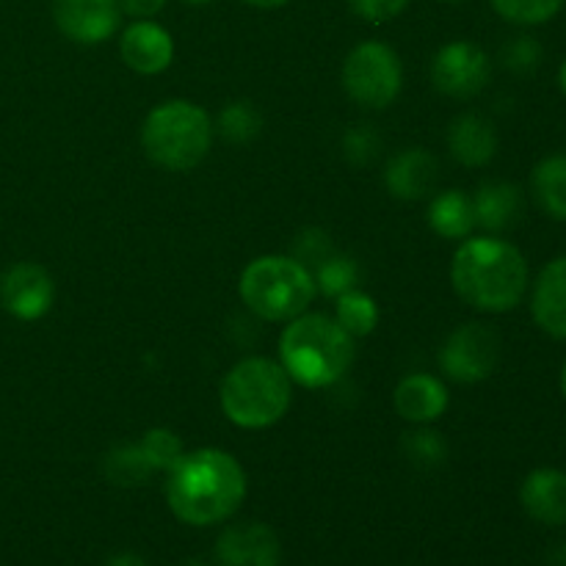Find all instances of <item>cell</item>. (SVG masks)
I'll return each instance as SVG.
<instances>
[{
    "label": "cell",
    "instance_id": "6da1fadb",
    "mask_svg": "<svg viewBox=\"0 0 566 566\" xmlns=\"http://www.w3.org/2000/svg\"><path fill=\"white\" fill-rule=\"evenodd\" d=\"M247 497L241 462L219 448L186 453L166 470V503L188 525H216L232 517Z\"/></svg>",
    "mask_w": 566,
    "mask_h": 566
},
{
    "label": "cell",
    "instance_id": "7a4b0ae2",
    "mask_svg": "<svg viewBox=\"0 0 566 566\" xmlns=\"http://www.w3.org/2000/svg\"><path fill=\"white\" fill-rule=\"evenodd\" d=\"M453 291L481 313H509L528 291L523 252L501 238H468L451 263Z\"/></svg>",
    "mask_w": 566,
    "mask_h": 566
},
{
    "label": "cell",
    "instance_id": "3957f363",
    "mask_svg": "<svg viewBox=\"0 0 566 566\" xmlns=\"http://www.w3.org/2000/svg\"><path fill=\"white\" fill-rule=\"evenodd\" d=\"M282 368L293 381L321 390L346 376L354 363V337L329 315L302 313L280 337Z\"/></svg>",
    "mask_w": 566,
    "mask_h": 566
},
{
    "label": "cell",
    "instance_id": "277c9868",
    "mask_svg": "<svg viewBox=\"0 0 566 566\" xmlns=\"http://www.w3.org/2000/svg\"><path fill=\"white\" fill-rule=\"evenodd\" d=\"M221 409L241 429H269L285 418L293 398V379L280 363L247 357L227 370L221 381Z\"/></svg>",
    "mask_w": 566,
    "mask_h": 566
},
{
    "label": "cell",
    "instance_id": "5b68a950",
    "mask_svg": "<svg viewBox=\"0 0 566 566\" xmlns=\"http://www.w3.org/2000/svg\"><path fill=\"white\" fill-rule=\"evenodd\" d=\"M213 142V122L188 99H169L149 111L142 127V147L153 164L169 171L199 166Z\"/></svg>",
    "mask_w": 566,
    "mask_h": 566
},
{
    "label": "cell",
    "instance_id": "8992f818",
    "mask_svg": "<svg viewBox=\"0 0 566 566\" xmlns=\"http://www.w3.org/2000/svg\"><path fill=\"white\" fill-rule=\"evenodd\" d=\"M315 280L307 265L296 258L265 254L252 260L241 274V298L258 318L263 321H293L315 298Z\"/></svg>",
    "mask_w": 566,
    "mask_h": 566
},
{
    "label": "cell",
    "instance_id": "52a82bcc",
    "mask_svg": "<svg viewBox=\"0 0 566 566\" xmlns=\"http://www.w3.org/2000/svg\"><path fill=\"white\" fill-rule=\"evenodd\" d=\"M401 59L381 42H363L348 53L343 64V88L357 105L381 111L396 103L401 92Z\"/></svg>",
    "mask_w": 566,
    "mask_h": 566
},
{
    "label": "cell",
    "instance_id": "ba28073f",
    "mask_svg": "<svg viewBox=\"0 0 566 566\" xmlns=\"http://www.w3.org/2000/svg\"><path fill=\"white\" fill-rule=\"evenodd\" d=\"M501 335L490 324H464L453 332L440 352L442 374L459 385H479L490 379L501 363Z\"/></svg>",
    "mask_w": 566,
    "mask_h": 566
},
{
    "label": "cell",
    "instance_id": "9c48e42d",
    "mask_svg": "<svg viewBox=\"0 0 566 566\" xmlns=\"http://www.w3.org/2000/svg\"><path fill=\"white\" fill-rule=\"evenodd\" d=\"M492 77L490 55L473 42H448L431 61V81L442 94L457 99L475 97L484 92Z\"/></svg>",
    "mask_w": 566,
    "mask_h": 566
},
{
    "label": "cell",
    "instance_id": "30bf717a",
    "mask_svg": "<svg viewBox=\"0 0 566 566\" xmlns=\"http://www.w3.org/2000/svg\"><path fill=\"white\" fill-rule=\"evenodd\" d=\"M53 276L36 263H17L0 276V304L20 321H36L53 307Z\"/></svg>",
    "mask_w": 566,
    "mask_h": 566
},
{
    "label": "cell",
    "instance_id": "8fae6325",
    "mask_svg": "<svg viewBox=\"0 0 566 566\" xmlns=\"http://www.w3.org/2000/svg\"><path fill=\"white\" fill-rule=\"evenodd\" d=\"M53 20L72 42L99 44L119 28L122 6L119 0H53Z\"/></svg>",
    "mask_w": 566,
    "mask_h": 566
},
{
    "label": "cell",
    "instance_id": "7c38bea8",
    "mask_svg": "<svg viewBox=\"0 0 566 566\" xmlns=\"http://www.w3.org/2000/svg\"><path fill=\"white\" fill-rule=\"evenodd\" d=\"M216 556L221 566H280V536L263 523H241L219 536Z\"/></svg>",
    "mask_w": 566,
    "mask_h": 566
},
{
    "label": "cell",
    "instance_id": "4fadbf2b",
    "mask_svg": "<svg viewBox=\"0 0 566 566\" xmlns=\"http://www.w3.org/2000/svg\"><path fill=\"white\" fill-rule=\"evenodd\" d=\"M119 55L138 75H158L175 59V42L158 22L136 20L122 33Z\"/></svg>",
    "mask_w": 566,
    "mask_h": 566
},
{
    "label": "cell",
    "instance_id": "5bb4252c",
    "mask_svg": "<svg viewBox=\"0 0 566 566\" xmlns=\"http://www.w3.org/2000/svg\"><path fill=\"white\" fill-rule=\"evenodd\" d=\"M437 180H440V160L420 147L398 153L385 171L387 191L407 202L429 197L437 188Z\"/></svg>",
    "mask_w": 566,
    "mask_h": 566
},
{
    "label": "cell",
    "instance_id": "9a60e30c",
    "mask_svg": "<svg viewBox=\"0 0 566 566\" xmlns=\"http://www.w3.org/2000/svg\"><path fill=\"white\" fill-rule=\"evenodd\" d=\"M392 407L409 423H431L448 409V390L437 376L412 374L398 381L392 392Z\"/></svg>",
    "mask_w": 566,
    "mask_h": 566
},
{
    "label": "cell",
    "instance_id": "2e32d148",
    "mask_svg": "<svg viewBox=\"0 0 566 566\" xmlns=\"http://www.w3.org/2000/svg\"><path fill=\"white\" fill-rule=\"evenodd\" d=\"M523 509L545 525L566 523V473L556 468L534 470L520 490Z\"/></svg>",
    "mask_w": 566,
    "mask_h": 566
},
{
    "label": "cell",
    "instance_id": "e0dca14e",
    "mask_svg": "<svg viewBox=\"0 0 566 566\" xmlns=\"http://www.w3.org/2000/svg\"><path fill=\"white\" fill-rule=\"evenodd\" d=\"M534 318L547 335L566 340V258L545 265L531 293Z\"/></svg>",
    "mask_w": 566,
    "mask_h": 566
},
{
    "label": "cell",
    "instance_id": "ac0fdd59",
    "mask_svg": "<svg viewBox=\"0 0 566 566\" xmlns=\"http://www.w3.org/2000/svg\"><path fill=\"white\" fill-rule=\"evenodd\" d=\"M448 149L462 166H486L497 153V130L486 116L462 114L451 122Z\"/></svg>",
    "mask_w": 566,
    "mask_h": 566
},
{
    "label": "cell",
    "instance_id": "d6986e66",
    "mask_svg": "<svg viewBox=\"0 0 566 566\" xmlns=\"http://www.w3.org/2000/svg\"><path fill=\"white\" fill-rule=\"evenodd\" d=\"M523 191L512 182H484L473 197L475 224L490 232L512 230L523 219Z\"/></svg>",
    "mask_w": 566,
    "mask_h": 566
},
{
    "label": "cell",
    "instance_id": "ffe728a7",
    "mask_svg": "<svg viewBox=\"0 0 566 566\" xmlns=\"http://www.w3.org/2000/svg\"><path fill=\"white\" fill-rule=\"evenodd\" d=\"M429 227L440 238L459 241L468 238L475 227L473 199L464 191H442L429 205Z\"/></svg>",
    "mask_w": 566,
    "mask_h": 566
},
{
    "label": "cell",
    "instance_id": "44dd1931",
    "mask_svg": "<svg viewBox=\"0 0 566 566\" xmlns=\"http://www.w3.org/2000/svg\"><path fill=\"white\" fill-rule=\"evenodd\" d=\"M534 197L545 213L566 221V155H551L536 166Z\"/></svg>",
    "mask_w": 566,
    "mask_h": 566
},
{
    "label": "cell",
    "instance_id": "7402d4cb",
    "mask_svg": "<svg viewBox=\"0 0 566 566\" xmlns=\"http://www.w3.org/2000/svg\"><path fill=\"white\" fill-rule=\"evenodd\" d=\"M105 475L116 486H142L155 475V468L144 457L142 446H119L105 457Z\"/></svg>",
    "mask_w": 566,
    "mask_h": 566
},
{
    "label": "cell",
    "instance_id": "603a6c76",
    "mask_svg": "<svg viewBox=\"0 0 566 566\" xmlns=\"http://www.w3.org/2000/svg\"><path fill=\"white\" fill-rule=\"evenodd\" d=\"M337 324L348 332L352 337H365L376 329L379 324V307L374 298L363 291H348L337 298Z\"/></svg>",
    "mask_w": 566,
    "mask_h": 566
},
{
    "label": "cell",
    "instance_id": "cb8c5ba5",
    "mask_svg": "<svg viewBox=\"0 0 566 566\" xmlns=\"http://www.w3.org/2000/svg\"><path fill=\"white\" fill-rule=\"evenodd\" d=\"M313 280H315V291L321 296L329 298H340L343 293L354 291L359 280V269L352 258L346 254H329L321 265L313 269Z\"/></svg>",
    "mask_w": 566,
    "mask_h": 566
},
{
    "label": "cell",
    "instance_id": "d4e9b609",
    "mask_svg": "<svg viewBox=\"0 0 566 566\" xmlns=\"http://www.w3.org/2000/svg\"><path fill=\"white\" fill-rule=\"evenodd\" d=\"M263 130V116L254 108L249 99H238L230 103L219 114V133L230 144H249L260 136Z\"/></svg>",
    "mask_w": 566,
    "mask_h": 566
},
{
    "label": "cell",
    "instance_id": "484cf974",
    "mask_svg": "<svg viewBox=\"0 0 566 566\" xmlns=\"http://www.w3.org/2000/svg\"><path fill=\"white\" fill-rule=\"evenodd\" d=\"M403 453L412 464L418 468H440L442 462L448 459V446L442 440L440 431H431V429H420V431H409L403 434L401 442Z\"/></svg>",
    "mask_w": 566,
    "mask_h": 566
},
{
    "label": "cell",
    "instance_id": "4316f807",
    "mask_svg": "<svg viewBox=\"0 0 566 566\" xmlns=\"http://www.w3.org/2000/svg\"><path fill=\"white\" fill-rule=\"evenodd\" d=\"M497 14L517 25H539L562 11L564 0H492Z\"/></svg>",
    "mask_w": 566,
    "mask_h": 566
},
{
    "label": "cell",
    "instance_id": "83f0119b",
    "mask_svg": "<svg viewBox=\"0 0 566 566\" xmlns=\"http://www.w3.org/2000/svg\"><path fill=\"white\" fill-rule=\"evenodd\" d=\"M138 446H142L144 457H147L149 464L155 468V473H166V470L182 457L180 437L169 429H149Z\"/></svg>",
    "mask_w": 566,
    "mask_h": 566
},
{
    "label": "cell",
    "instance_id": "f1b7e54d",
    "mask_svg": "<svg viewBox=\"0 0 566 566\" xmlns=\"http://www.w3.org/2000/svg\"><path fill=\"white\" fill-rule=\"evenodd\" d=\"M381 149V138L374 127L368 125H357L343 136V155H346L348 164L354 166H365L379 155Z\"/></svg>",
    "mask_w": 566,
    "mask_h": 566
},
{
    "label": "cell",
    "instance_id": "f546056e",
    "mask_svg": "<svg viewBox=\"0 0 566 566\" xmlns=\"http://www.w3.org/2000/svg\"><path fill=\"white\" fill-rule=\"evenodd\" d=\"M329 254H335V249H332L329 235H326L324 230H304L302 235L296 238V243H293V258L302 265H307L310 274H313L315 265L324 263Z\"/></svg>",
    "mask_w": 566,
    "mask_h": 566
},
{
    "label": "cell",
    "instance_id": "4dcf8cb0",
    "mask_svg": "<svg viewBox=\"0 0 566 566\" xmlns=\"http://www.w3.org/2000/svg\"><path fill=\"white\" fill-rule=\"evenodd\" d=\"M503 61H506L512 72L528 75V72H534L542 64V44L531 36H517L503 50Z\"/></svg>",
    "mask_w": 566,
    "mask_h": 566
},
{
    "label": "cell",
    "instance_id": "1f68e13d",
    "mask_svg": "<svg viewBox=\"0 0 566 566\" xmlns=\"http://www.w3.org/2000/svg\"><path fill=\"white\" fill-rule=\"evenodd\" d=\"M354 11L368 22H387L401 14L409 0H348Z\"/></svg>",
    "mask_w": 566,
    "mask_h": 566
},
{
    "label": "cell",
    "instance_id": "d6a6232c",
    "mask_svg": "<svg viewBox=\"0 0 566 566\" xmlns=\"http://www.w3.org/2000/svg\"><path fill=\"white\" fill-rule=\"evenodd\" d=\"M122 11H127L136 20H149V17L158 14L166 6V0H119Z\"/></svg>",
    "mask_w": 566,
    "mask_h": 566
},
{
    "label": "cell",
    "instance_id": "836d02e7",
    "mask_svg": "<svg viewBox=\"0 0 566 566\" xmlns=\"http://www.w3.org/2000/svg\"><path fill=\"white\" fill-rule=\"evenodd\" d=\"M105 566H147V564H144L138 556H133V553H122V556H114Z\"/></svg>",
    "mask_w": 566,
    "mask_h": 566
},
{
    "label": "cell",
    "instance_id": "e575fe53",
    "mask_svg": "<svg viewBox=\"0 0 566 566\" xmlns=\"http://www.w3.org/2000/svg\"><path fill=\"white\" fill-rule=\"evenodd\" d=\"M243 3L254 6V9H280V6H285L287 0H243Z\"/></svg>",
    "mask_w": 566,
    "mask_h": 566
},
{
    "label": "cell",
    "instance_id": "d590c367",
    "mask_svg": "<svg viewBox=\"0 0 566 566\" xmlns=\"http://www.w3.org/2000/svg\"><path fill=\"white\" fill-rule=\"evenodd\" d=\"M551 566H566V542L551 553Z\"/></svg>",
    "mask_w": 566,
    "mask_h": 566
},
{
    "label": "cell",
    "instance_id": "8d00e7d4",
    "mask_svg": "<svg viewBox=\"0 0 566 566\" xmlns=\"http://www.w3.org/2000/svg\"><path fill=\"white\" fill-rule=\"evenodd\" d=\"M558 83H562L564 94H566V61L562 64V70H558Z\"/></svg>",
    "mask_w": 566,
    "mask_h": 566
},
{
    "label": "cell",
    "instance_id": "74e56055",
    "mask_svg": "<svg viewBox=\"0 0 566 566\" xmlns=\"http://www.w3.org/2000/svg\"><path fill=\"white\" fill-rule=\"evenodd\" d=\"M562 390H564V396H566V365H564V370H562Z\"/></svg>",
    "mask_w": 566,
    "mask_h": 566
},
{
    "label": "cell",
    "instance_id": "f35d334b",
    "mask_svg": "<svg viewBox=\"0 0 566 566\" xmlns=\"http://www.w3.org/2000/svg\"><path fill=\"white\" fill-rule=\"evenodd\" d=\"M186 3H193V6H202V3H210V0H186Z\"/></svg>",
    "mask_w": 566,
    "mask_h": 566
},
{
    "label": "cell",
    "instance_id": "ab89813d",
    "mask_svg": "<svg viewBox=\"0 0 566 566\" xmlns=\"http://www.w3.org/2000/svg\"><path fill=\"white\" fill-rule=\"evenodd\" d=\"M446 3H464V0H446Z\"/></svg>",
    "mask_w": 566,
    "mask_h": 566
}]
</instances>
